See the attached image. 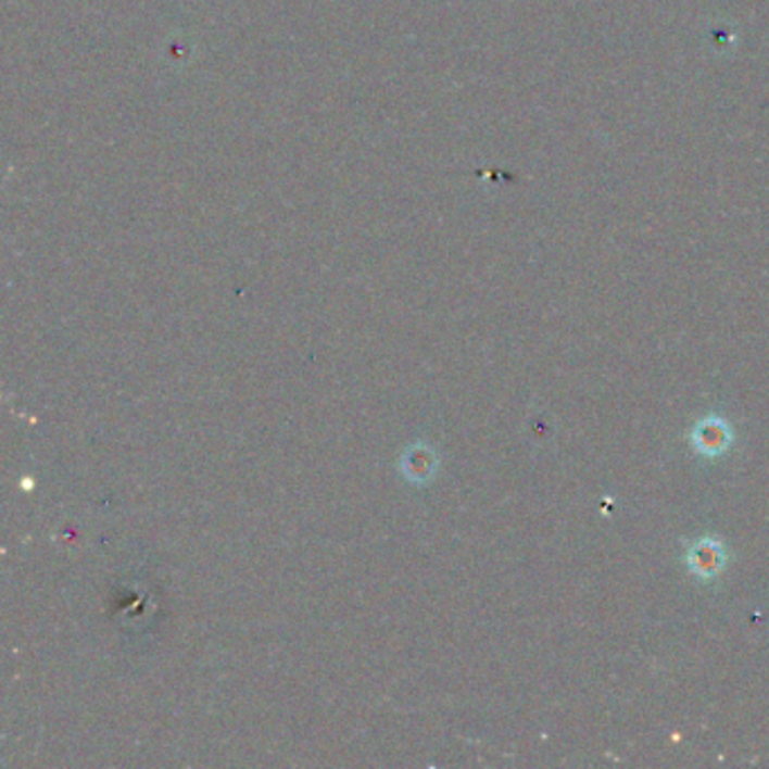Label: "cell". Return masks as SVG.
I'll return each instance as SVG.
<instances>
[{
    "mask_svg": "<svg viewBox=\"0 0 769 769\" xmlns=\"http://www.w3.org/2000/svg\"><path fill=\"white\" fill-rule=\"evenodd\" d=\"M727 567V546L716 535H704L686 546V569L697 580H716Z\"/></svg>",
    "mask_w": 769,
    "mask_h": 769,
    "instance_id": "2",
    "label": "cell"
},
{
    "mask_svg": "<svg viewBox=\"0 0 769 769\" xmlns=\"http://www.w3.org/2000/svg\"><path fill=\"white\" fill-rule=\"evenodd\" d=\"M733 445V429L727 418L718 413H708L691 429V447L704 458H720Z\"/></svg>",
    "mask_w": 769,
    "mask_h": 769,
    "instance_id": "1",
    "label": "cell"
}]
</instances>
